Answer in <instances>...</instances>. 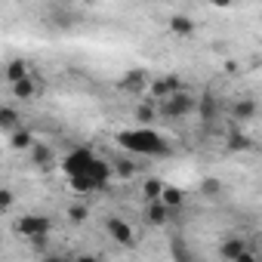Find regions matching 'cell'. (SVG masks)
Listing matches in <instances>:
<instances>
[{
    "instance_id": "cell-11",
    "label": "cell",
    "mask_w": 262,
    "mask_h": 262,
    "mask_svg": "<svg viewBox=\"0 0 262 262\" xmlns=\"http://www.w3.org/2000/svg\"><path fill=\"white\" fill-rule=\"evenodd\" d=\"M247 250H250V244H247L244 237H237V234L219 241V256H222L225 262H234V259H237L241 253H247Z\"/></svg>"
},
{
    "instance_id": "cell-4",
    "label": "cell",
    "mask_w": 262,
    "mask_h": 262,
    "mask_svg": "<svg viewBox=\"0 0 262 262\" xmlns=\"http://www.w3.org/2000/svg\"><path fill=\"white\" fill-rule=\"evenodd\" d=\"M53 231V222L50 216H40V213H25L19 222H16V234H22L25 241H47Z\"/></svg>"
},
{
    "instance_id": "cell-3",
    "label": "cell",
    "mask_w": 262,
    "mask_h": 262,
    "mask_svg": "<svg viewBox=\"0 0 262 262\" xmlns=\"http://www.w3.org/2000/svg\"><path fill=\"white\" fill-rule=\"evenodd\" d=\"M158 108H161V117H167V120H182V117H188V114H198V96H191V93L182 90V93H176V96L158 102Z\"/></svg>"
},
{
    "instance_id": "cell-22",
    "label": "cell",
    "mask_w": 262,
    "mask_h": 262,
    "mask_svg": "<svg viewBox=\"0 0 262 262\" xmlns=\"http://www.w3.org/2000/svg\"><path fill=\"white\" fill-rule=\"evenodd\" d=\"M111 170H114V176H120V179H133V176H136V164L129 161V158H123V155L111 161Z\"/></svg>"
},
{
    "instance_id": "cell-1",
    "label": "cell",
    "mask_w": 262,
    "mask_h": 262,
    "mask_svg": "<svg viewBox=\"0 0 262 262\" xmlns=\"http://www.w3.org/2000/svg\"><path fill=\"white\" fill-rule=\"evenodd\" d=\"M117 145L126 155H145V158H164L170 155V142L151 126H133L117 133Z\"/></svg>"
},
{
    "instance_id": "cell-24",
    "label": "cell",
    "mask_w": 262,
    "mask_h": 262,
    "mask_svg": "<svg viewBox=\"0 0 262 262\" xmlns=\"http://www.w3.org/2000/svg\"><path fill=\"white\" fill-rule=\"evenodd\" d=\"M222 191H225L222 179H213V176H207V179L201 182V198H219Z\"/></svg>"
},
{
    "instance_id": "cell-7",
    "label": "cell",
    "mask_w": 262,
    "mask_h": 262,
    "mask_svg": "<svg viewBox=\"0 0 262 262\" xmlns=\"http://www.w3.org/2000/svg\"><path fill=\"white\" fill-rule=\"evenodd\" d=\"M105 231H108V237H111L114 244H120V247H126V250L136 247V231H133V225L123 222L120 216H108V219H105Z\"/></svg>"
},
{
    "instance_id": "cell-8",
    "label": "cell",
    "mask_w": 262,
    "mask_h": 262,
    "mask_svg": "<svg viewBox=\"0 0 262 262\" xmlns=\"http://www.w3.org/2000/svg\"><path fill=\"white\" fill-rule=\"evenodd\" d=\"M176 93H182V80H179V74H161V77L151 80L148 99L164 102V99H170V96H176Z\"/></svg>"
},
{
    "instance_id": "cell-16",
    "label": "cell",
    "mask_w": 262,
    "mask_h": 262,
    "mask_svg": "<svg viewBox=\"0 0 262 262\" xmlns=\"http://www.w3.org/2000/svg\"><path fill=\"white\" fill-rule=\"evenodd\" d=\"M216 114H219V102H216V96H213V93H204V96L198 99V117H201L204 123H213Z\"/></svg>"
},
{
    "instance_id": "cell-13",
    "label": "cell",
    "mask_w": 262,
    "mask_h": 262,
    "mask_svg": "<svg viewBox=\"0 0 262 262\" xmlns=\"http://www.w3.org/2000/svg\"><path fill=\"white\" fill-rule=\"evenodd\" d=\"M4 77H7L10 86H16V83H22L25 77H31V68H28L25 59H13V62H7V68H4Z\"/></svg>"
},
{
    "instance_id": "cell-23",
    "label": "cell",
    "mask_w": 262,
    "mask_h": 262,
    "mask_svg": "<svg viewBox=\"0 0 262 262\" xmlns=\"http://www.w3.org/2000/svg\"><path fill=\"white\" fill-rule=\"evenodd\" d=\"M164 182L161 179H145V185H142V194H145V204H158L161 201V194H164Z\"/></svg>"
},
{
    "instance_id": "cell-15",
    "label": "cell",
    "mask_w": 262,
    "mask_h": 262,
    "mask_svg": "<svg viewBox=\"0 0 262 262\" xmlns=\"http://www.w3.org/2000/svg\"><path fill=\"white\" fill-rule=\"evenodd\" d=\"M10 93H13L19 102H31V99H37V93H40V83H37V80H34V74H31V77H25L22 83L10 86Z\"/></svg>"
},
{
    "instance_id": "cell-28",
    "label": "cell",
    "mask_w": 262,
    "mask_h": 262,
    "mask_svg": "<svg viewBox=\"0 0 262 262\" xmlns=\"http://www.w3.org/2000/svg\"><path fill=\"white\" fill-rule=\"evenodd\" d=\"M234 262H259V253H256V250L250 247V250H247V253H241V256H237Z\"/></svg>"
},
{
    "instance_id": "cell-12",
    "label": "cell",
    "mask_w": 262,
    "mask_h": 262,
    "mask_svg": "<svg viewBox=\"0 0 262 262\" xmlns=\"http://www.w3.org/2000/svg\"><path fill=\"white\" fill-rule=\"evenodd\" d=\"M167 25H170V34H176V37H191V34L198 31L194 19H191V16H185V13H173Z\"/></svg>"
},
{
    "instance_id": "cell-10",
    "label": "cell",
    "mask_w": 262,
    "mask_h": 262,
    "mask_svg": "<svg viewBox=\"0 0 262 262\" xmlns=\"http://www.w3.org/2000/svg\"><path fill=\"white\" fill-rule=\"evenodd\" d=\"M253 136H247L244 129H237V126H231L228 133H225V151L228 155H244V151H253Z\"/></svg>"
},
{
    "instance_id": "cell-18",
    "label": "cell",
    "mask_w": 262,
    "mask_h": 262,
    "mask_svg": "<svg viewBox=\"0 0 262 262\" xmlns=\"http://www.w3.org/2000/svg\"><path fill=\"white\" fill-rule=\"evenodd\" d=\"M161 204H164L167 210H179V207L185 204V191H182L179 185H167L164 194H161Z\"/></svg>"
},
{
    "instance_id": "cell-9",
    "label": "cell",
    "mask_w": 262,
    "mask_h": 262,
    "mask_svg": "<svg viewBox=\"0 0 262 262\" xmlns=\"http://www.w3.org/2000/svg\"><path fill=\"white\" fill-rule=\"evenodd\" d=\"M256 114H259V102H256V99L241 96V99L231 102V120H234V123H250Z\"/></svg>"
},
{
    "instance_id": "cell-29",
    "label": "cell",
    "mask_w": 262,
    "mask_h": 262,
    "mask_svg": "<svg viewBox=\"0 0 262 262\" xmlns=\"http://www.w3.org/2000/svg\"><path fill=\"white\" fill-rule=\"evenodd\" d=\"M68 262H102V259H96V256L83 253V256H74V259H68Z\"/></svg>"
},
{
    "instance_id": "cell-14",
    "label": "cell",
    "mask_w": 262,
    "mask_h": 262,
    "mask_svg": "<svg viewBox=\"0 0 262 262\" xmlns=\"http://www.w3.org/2000/svg\"><path fill=\"white\" fill-rule=\"evenodd\" d=\"M133 117H136V123H142V126H148V123H155V120L161 117V108H158V102H155V99H142V102L136 105V111H133Z\"/></svg>"
},
{
    "instance_id": "cell-30",
    "label": "cell",
    "mask_w": 262,
    "mask_h": 262,
    "mask_svg": "<svg viewBox=\"0 0 262 262\" xmlns=\"http://www.w3.org/2000/svg\"><path fill=\"white\" fill-rule=\"evenodd\" d=\"M43 262H68V259H62V256H47Z\"/></svg>"
},
{
    "instance_id": "cell-17",
    "label": "cell",
    "mask_w": 262,
    "mask_h": 262,
    "mask_svg": "<svg viewBox=\"0 0 262 262\" xmlns=\"http://www.w3.org/2000/svg\"><path fill=\"white\" fill-rule=\"evenodd\" d=\"M170 213H173V210H167L161 201H158V204H148V207H145V222L155 225V228H161V225H167Z\"/></svg>"
},
{
    "instance_id": "cell-26",
    "label": "cell",
    "mask_w": 262,
    "mask_h": 262,
    "mask_svg": "<svg viewBox=\"0 0 262 262\" xmlns=\"http://www.w3.org/2000/svg\"><path fill=\"white\" fill-rule=\"evenodd\" d=\"M173 259H176V262H191V256H188V250L182 247V241H173Z\"/></svg>"
},
{
    "instance_id": "cell-6",
    "label": "cell",
    "mask_w": 262,
    "mask_h": 262,
    "mask_svg": "<svg viewBox=\"0 0 262 262\" xmlns=\"http://www.w3.org/2000/svg\"><path fill=\"white\" fill-rule=\"evenodd\" d=\"M93 164H96V155L80 145V148H71V151H68V158L62 161V170H65L68 179H74V176H83Z\"/></svg>"
},
{
    "instance_id": "cell-27",
    "label": "cell",
    "mask_w": 262,
    "mask_h": 262,
    "mask_svg": "<svg viewBox=\"0 0 262 262\" xmlns=\"http://www.w3.org/2000/svg\"><path fill=\"white\" fill-rule=\"evenodd\" d=\"M13 201H16V194H13L10 188H0V210H4V213H7V210L13 207Z\"/></svg>"
},
{
    "instance_id": "cell-5",
    "label": "cell",
    "mask_w": 262,
    "mask_h": 262,
    "mask_svg": "<svg viewBox=\"0 0 262 262\" xmlns=\"http://www.w3.org/2000/svg\"><path fill=\"white\" fill-rule=\"evenodd\" d=\"M151 80H155V77H151L145 68H129V71L117 80V90L126 93V96H148Z\"/></svg>"
},
{
    "instance_id": "cell-25",
    "label": "cell",
    "mask_w": 262,
    "mask_h": 262,
    "mask_svg": "<svg viewBox=\"0 0 262 262\" xmlns=\"http://www.w3.org/2000/svg\"><path fill=\"white\" fill-rule=\"evenodd\" d=\"M86 216H90V210H86L83 204H71V207H68V219H71L74 225H83Z\"/></svg>"
},
{
    "instance_id": "cell-20",
    "label": "cell",
    "mask_w": 262,
    "mask_h": 262,
    "mask_svg": "<svg viewBox=\"0 0 262 262\" xmlns=\"http://www.w3.org/2000/svg\"><path fill=\"white\" fill-rule=\"evenodd\" d=\"M31 161H34V167L50 170V167H53V148H50V145H43V142H37V145L31 148Z\"/></svg>"
},
{
    "instance_id": "cell-2",
    "label": "cell",
    "mask_w": 262,
    "mask_h": 262,
    "mask_svg": "<svg viewBox=\"0 0 262 262\" xmlns=\"http://www.w3.org/2000/svg\"><path fill=\"white\" fill-rule=\"evenodd\" d=\"M111 176H114V170H111V161H102V158H96V164H93V167H90L83 176H74V179H68V185H71L77 194H90V191H99V188H105Z\"/></svg>"
},
{
    "instance_id": "cell-21",
    "label": "cell",
    "mask_w": 262,
    "mask_h": 262,
    "mask_svg": "<svg viewBox=\"0 0 262 262\" xmlns=\"http://www.w3.org/2000/svg\"><path fill=\"white\" fill-rule=\"evenodd\" d=\"M0 126H4L10 136L16 133V129H22V126H19V111H16L13 105H4V108H0Z\"/></svg>"
},
{
    "instance_id": "cell-19",
    "label": "cell",
    "mask_w": 262,
    "mask_h": 262,
    "mask_svg": "<svg viewBox=\"0 0 262 262\" xmlns=\"http://www.w3.org/2000/svg\"><path fill=\"white\" fill-rule=\"evenodd\" d=\"M37 142H34V136H31V129H16V133L10 136V148H16V151H31Z\"/></svg>"
}]
</instances>
